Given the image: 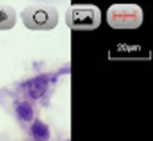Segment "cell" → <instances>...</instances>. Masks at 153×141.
I'll list each match as a JSON object with an SVG mask.
<instances>
[{"instance_id": "obj_2", "label": "cell", "mask_w": 153, "mask_h": 141, "mask_svg": "<svg viewBox=\"0 0 153 141\" xmlns=\"http://www.w3.org/2000/svg\"><path fill=\"white\" fill-rule=\"evenodd\" d=\"M143 21V11L136 4H114L107 11V22L114 29H136Z\"/></svg>"}, {"instance_id": "obj_6", "label": "cell", "mask_w": 153, "mask_h": 141, "mask_svg": "<svg viewBox=\"0 0 153 141\" xmlns=\"http://www.w3.org/2000/svg\"><path fill=\"white\" fill-rule=\"evenodd\" d=\"M33 138L37 141H48L50 137L48 127L39 120H36L31 126Z\"/></svg>"}, {"instance_id": "obj_5", "label": "cell", "mask_w": 153, "mask_h": 141, "mask_svg": "<svg viewBox=\"0 0 153 141\" xmlns=\"http://www.w3.org/2000/svg\"><path fill=\"white\" fill-rule=\"evenodd\" d=\"M48 77L41 76L39 77L34 78L31 80L30 83L28 85V92L30 97L33 99H39L46 92L48 87Z\"/></svg>"}, {"instance_id": "obj_1", "label": "cell", "mask_w": 153, "mask_h": 141, "mask_svg": "<svg viewBox=\"0 0 153 141\" xmlns=\"http://www.w3.org/2000/svg\"><path fill=\"white\" fill-rule=\"evenodd\" d=\"M26 28L31 31H50L56 27L59 15L56 8L46 3H37L26 6L21 13Z\"/></svg>"}, {"instance_id": "obj_7", "label": "cell", "mask_w": 153, "mask_h": 141, "mask_svg": "<svg viewBox=\"0 0 153 141\" xmlns=\"http://www.w3.org/2000/svg\"><path fill=\"white\" fill-rule=\"evenodd\" d=\"M16 112L18 116L25 122H30L33 118V109L30 104L27 101H23L17 105Z\"/></svg>"}, {"instance_id": "obj_3", "label": "cell", "mask_w": 153, "mask_h": 141, "mask_svg": "<svg viewBox=\"0 0 153 141\" xmlns=\"http://www.w3.org/2000/svg\"><path fill=\"white\" fill-rule=\"evenodd\" d=\"M66 25L74 31H92L101 23V11L94 4H74L65 13Z\"/></svg>"}, {"instance_id": "obj_4", "label": "cell", "mask_w": 153, "mask_h": 141, "mask_svg": "<svg viewBox=\"0 0 153 141\" xmlns=\"http://www.w3.org/2000/svg\"><path fill=\"white\" fill-rule=\"evenodd\" d=\"M16 23V12L9 4H0V31H7L13 28Z\"/></svg>"}]
</instances>
